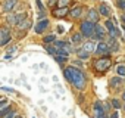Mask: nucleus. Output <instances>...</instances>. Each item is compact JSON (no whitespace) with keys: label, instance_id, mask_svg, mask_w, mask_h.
I'll list each match as a JSON object with an SVG mask.
<instances>
[{"label":"nucleus","instance_id":"obj_18","mask_svg":"<svg viewBox=\"0 0 125 118\" xmlns=\"http://www.w3.org/2000/svg\"><path fill=\"white\" fill-rule=\"evenodd\" d=\"M81 13H83V8H81V6H77V8H74V9L71 11V16H72V18H80Z\"/></svg>","mask_w":125,"mask_h":118},{"label":"nucleus","instance_id":"obj_32","mask_svg":"<svg viewBox=\"0 0 125 118\" xmlns=\"http://www.w3.org/2000/svg\"><path fill=\"white\" fill-rule=\"evenodd\" d=\"M103 108H104V111L107 112V111L110 109V103H107V102H106V103H103Z\"/></svg>","mask_w":125,"mask_h":118},{"label":"nucleus","instance_id":"obj_31","mask_svg":"<svg viewBox=\"0 0 125 118\" xmlns=\"http://www.w3.org/2000/svg\"><path fill=\"white\" fill-rule=\"evenodd\" d=\"M6 118H19V117H15V112H13V111H10V112L6 115Z\"/></svg>","mask_w":125,"mask_h":118},{"label":"nucleus","instance_id":"obj_2","mask_svg":"<svg viewBox=\"0 0 125 118\" xmlns=\"http://www.w3.org/2000/svg\"><path fill=\"white\" fill-rule=\"evenodd\" d=\"M112 67V61H110V58L104 56V58H100L97 59V61L94 62V68L99 71V72H104L106 70H109Z\"/></svg>","mask_w":125,"mask_h":118},{"label":"nucleus","instance_id":"obj_24","mask_svg":"<svg viewBox=\"0 0 125 118\" xmlns=\"http://www.w3.org/2000/svg\"><path fill=\"white\" fill-rule=\"evenodd\" d=\"M57 55L68 56V50H66V49H63V47H57Z\"/></svg>","mask_w":125,"mask_h":118},{"label":"nucleus","instance_id":"obj_35","mask_svg":"<svg viewBox=\"0 0 125 118\" xmlns=\"http://www.w3.org/2000/svg\"><path fill=\"white\" fill-rule=\"evenodd\" d=\"M122 21H124V24H125V15H122Z\"/></svg>","mask_w":125,"mask_h":118},{"label":"nucleus","instance_id":"obj_21","mask_svg":"<svg viewBox=\"0 0 125 118\" xmlns=\"http://www.w3.org/2000/svg\"><path fill=\"white\" fill-rule=\"evenodd\" d=\"M116 72H118V75L125 77V67H124V65H118V67H116Z\"/></svg>","mask_w":125,"mask_h":118},{"label":"nucleus","instance_id":"obj_16","mask_svg":"<svg viewBox=\"0 0 125 118\" xmlns=\"http://www.w3.org/2000/svg\"><path fill=\"white\" fill-rule=\"evenodd\" d=\"M16 27H18L21 31H22V30H28V28L31 27V21H28V19H24V21H22V22H19Z\"/></svg>","mask_w":125,"mask_h":118},{"label":"nucleus","instance_id":"obj_37","mask_svg":"<svg viewBox=\"0 0 125 118\" xmlns=\"http://www.w3.org/2000/svg\"><path fill=\"white\" fill-rule=\"evenodd\" d=\"M124 109H125V106H124Z\"/></svg>","mask_w":125,"mask_h":118},{"label":"nucleus","instance_id":"obj_19","mask_svg":"<svg viewBox=\"0 0 125 118\" xmlns=\"http://www.w3.org/2000/svg\"><path fill=\"white\" fill-rule=\"evenodd\" d=\"M77 55H78L80 59H87V58L90 56V52H87V50H84V49H80V50H77Z\"/></svg>","mask_w":125,"mask_h":118},{"label":"nucleus","instance_id":"obj_11","mask_svg":"<svg viewBox=\"0 0 125 118\" xmlns=\"http://www.w3.org/2000/svg\"><path fill=\"white\" fill-rule=\"evenodd\" d=\"M106 43L109 44V47H110V50H112V52H116V50H119V43L116 41V38L110 37V38H107V40H106Z\"/></svg>","mask_w":125,"mask_h":118},{"label":"nucleus","instance_id":"obj_33","mask_svg":"<svg viewBox=\"0 0 125 118\" xmlns=\"http://www.w3.org/2000/svg\"><path fill=\"white\" fill-rule=\"evenodd\" d=\"M110 118H119V117H118V112H116V114H113V115H112Z\"/></svg>","mask_w":125,"mask_h":118},{"label":"nucleus","instance_id":"obj_15","mask_svg":"<svg viewBox=\"0 0 125 118\" xmlns=\"http://www.w3.org/2000/svg\"><path fill=\"white\" fill-rule=\"evenodd\" d=\"M99 12H100V15H103V16H109V15H110V9H109V6H106V5H100Z\"/></svg>","mask_w":125,"mask_h":118},{"label":"nucleus","instance_id":"obj_27","mask_svg":"<svg viewBox=\"0 0 125 118\" xmlns=\"http://www.w3.org/2000/svg\"><path fill=\"white\" fill-rule=\"evenodd\" d=\"M46 50H47L49 53H52V55H57V47L54 49V47H50V46H47V47H46Z\"/></svg>","mask_w":125,"mask_h":118},{"label":"nucleus","instance_id":"obj_3","mask_svg":"<svg viewBox=\"0 0 125 118\" xmlns=\"http://www.w3.org/2000/svg\"><path fill=\"white\" fill-rule=\"evenodd\" d=\"M80 28H81V34L84 37H93L94 30H96V25L93 22H90V21H84V22H81Z\"/></svg>","mask_w":125,"mask_h":118},{"label":"nucleus","instance_id":"obj_6","mask_svg":"<svg viewBox=\"0 0 125 118\" xmlns=\"http://www.w3.org/2000/svg\"><path fill=\"white\" fill-rule=\"evenodd\" d=\"M9 40H10V31H9V28L3 27L0 30V46H5Z\"/></svg>","mask_w":125,"mask_h":118},{"label":"nucleus","instance_id":"obj_1","mask_svg":"<svg viewBox=\"0 0 125 118\" xmlns=\"http://www.w3.org/2000/svg\"><path fill=\"white\" fill-rule=\"evenodd\" d=\"M63 74H65L66 80L69 83H72V86L75 89L83 90L85 87V75L83 74V71H80V70H77L74 67H68V68H65Z\"/></svg>","mask_w":125,"mask_h":118},{"label":"nucleus","instance_id":"obj_12","mask_svg":"<svg viewBox=\"0 0 125 118\" xmlns=\"http://www.w3.org/2000/svg\"><path fill=\"white\" fill-rule=\"evenodd\" d=\"M88 21L93 22V24H97V21H99V12L94 11V9H90V12H88Z\"/></svg>","mask_w":125,"mask_h":118},{"label":"nucleus","instance_id":"obj_26","mask_svg":"<svg viewBox=\"0 0 125 118\" xmlns=\"http://www.w3.org/2000/svg\"><path fill=\"white\" fill-rule=\"evenodd\" d=\"M110 103H112V106H113L115 109H119V108H121V102H119L118 99H112Z\"/></svg>","mask_w":125,"mask_h":118},{"label":"nucleus","instance_id":"obj_13","mask_svg":"<svg viewBox=\"0 0 125 118\" xmlns=\"http://www.w3.org/2000/svg\"><path fill=\"white\" fill-rule=\"evenodd\" d=\"M68 15V8H59L57 11H54V16L57 18H63Z\"/></svg>","mask_w":125,"mask_h":118},{"label":"nucleus","instance_id":"obj_23","mask_svg":"<svg viewBox=\"0 0 125 118\" xmlns=\"http://www.w3.org/2000/svg\"><path fill=\"white\" fill-rule=\"evenodd\" d=\"M54 38H56V37H54L53 34H49V35H46L43 40H44V43H52V41H54Z\"/></svg>","mask_w":125,"mask_h":118},{"label":"nucleus","instance_id":"obj_36","mask_svg":"<svg viewBox=\"0 0 125 118\" xmlns=\"http://www.w3.org/2000/svg\"><path fill=\"white\" fill-rule=\"evenodd\" d=\"M122 99H124V100H125V92H124V94H122Z\"/></svg>","mask_w":125,"mask_h":118},{"label":"nucleus","instance_id":"obj_20","mask_svg":"<svg viewBox=\"0 0 125 118\" xmlns=\"http://www.w3.org/2000/svg\"><path fill=\"white\" fill-rule=\"evenodd\" d=\"M54 59H56V62H57V64H63V62H66V61H68V56L56 55V56H54Z\"/></svg>","mask_w":125,"mask_h":118},{"label":"nucleus","instance_id":"obj_8","mask_svg":"<svg viewBox=\"0 0 125 118\" xmlns=\"http://www.w3.org/2000/svg\"><path fill=\"white\" fill-rule=\"evenodd\" d=\"M104 108H103V103L102 102H96L94 103V117L93 118H104Z\"/></svg>","mask_w":125,"mask_h":118},{"label":"nucleus","instance_id":"obj_9","mask_svg":"<svg viewBox=\"0 0 125 118\" xmlns=\"http://www.w3.org/2000/svg\"><path fill=\"white\" fill-rule=\"evenodd\" d=\"M47 27H49V21H47V19H43V21H40L38 24H35V28H34V30H35V33L41 34Z\"/></svg>","mask_w":125,"mask_h":118},{"label":"nucleus","instance_id":"obj_10","mask_svg":"<svg viewBox=\"0 0 125 118\" xmlns=\"http://www.w3.org/2000/svg\"><path fill=\"white\" fill-rule=\"evenodd\" d=\"M18 3V0H5V3H3V11L5 12H10Z\"/></svg>","mask_w":125,"mask_h":118},{"label":"nucleus","instance_id":"obj_5","mask_svg":"<svg viewBox=\"0 0 125 118\" xmlns=\"http://www.w3.org/2000/svg\"><path fill=\"white\" fill-rule=\"evenodd\" d=\"M106 37V30L102 27V25H96V30H94V34H93V40H97V41H103V38Z\"/></svg>","mask_w":125,"mask_h":118},{"label":"nucleus","instance_id":"obj_14","mask_svg":"<svg viewBox=\"0 0 125 118\" xmlns=\"http://www.w3.org/2000/svg\"><path fill=\"white\" fill-rule=\"evenodd\" d=\"M94 47H97V46L94 44V41H87V43H84V46H83V49H84V50H87V52H90V53L96 50Z\"/></svg>","mask_w":125,"mask_h":118},{"label":"nucleus","instance_id":"obj_28","mask_svg":"<svg viewBox=\"0 0 125 118\" xmlns=\"http://www.w3.org/2000/svg\"><path fill=\"white\" fill-rule=\"evenodd\" d=\"M116 5L119 9H125V0H116Z\"/></svg>","mask_w":125,"mask_h":118},{"label":"nucleus","instance_id":"obj_17","mask_svg":"<svg viewBox=\"0 0 125 118\" xmlns=\"http://www.w3.org/2000/svg\"><path fill=\"white\" fill-rule=\"evenodd\" d=\"M122 84H124V80H122L121 77H115V78L110 80V86H112V87H119V86H122Z\"/></svg>","mask_w":125,"mask_h":118},{"label":"nucleus","instance_id":"obj_22","mask_svg":"<svg viewBox=\"0 0 125 118\" xmlns=\"http://www.w3.org/2000/svg\"><path fill=\"white\" fill-rule=\"evenodd\" d=\"M83 37H84L83 34H80V33H77V34H74V35H72V41H75V43H78V41H81V40H83Z\"/></svg>","mask_w":125,"mask_h":118},{"label":"nucleus","instance_id":"obj_25","mask_svg":"<svg viewBox=\"0 0 125 118\" xmlns=\"http://www.w3.org/2000/svg\"><path fill=\"white\" fill-rule=\"evenodd\" d=\"M106 28H107V30H109V33H110V31H113L116 27L113 25V22H112V21H106Z\"/></svg>","mask_w":125,"mask_h":118},{"label":"nucleus","instance_id":"obj_34","mask_svg":"<svg viewBox=\"0 0 125 118\" xmlns=\"http://www.w3.org/2000/svg\"><path fill=\"white\" fill-rule=\"evenodd\" d=\"M56 3V0H50V2H49V5H54Z\"/></svg>","mask_w":125,"mask_h":118},{"label":"nucleus","instance_id":"obj_7","mask_svg":"<svg viewBox=\"0 0 125 118\" xmlns=\"http://www.w3.org/2000/svg\"><path fill=\"white\" fill-rule=\"evenodd\" d=\"M107 52H110L109 44H107L106 41H99V44H97V47H96L94 53H96V55H106Z\"/></svg>","mask_w":125,"mask_h":118},{"label":"nucleus","instance_id":"obj_4","mask_svg":"<svg viewBox=\"0 0 125 118\" xmlns=\"http://www.w3.org/2000/svg\"><path fill=\"white\" fill-rule=\"evenodd\" d=\"M25 19V13L24 12H21V13H18V15H8V18H6V21H8V24H10V25H18L19 22H22Z\"/></svg>","mask_w":125,"mask_h":118},{"label":"nucleus","instance_id":"obj_30","mask_svg":"<svg viewBox=\"0 0 125 118\" xmlns=\"http://www.w3.org/2000/svg\"><path fill=\"white\" fill-rule=\"evenodd\" d=\"M6 103H8V100H6V97H2V100H0V108H6Z\"/></svg>","mask_w":125,"mask_h":118},{"label":"nucleus","instance_id":"obj_29","mask_svg":"<svg viewBox=\"0 0 125 118\" xmlns=\"http://www.w3.org/2000/svg\"><path fill=\"white\" fill-rule=\"evenodd\" d=\"M66 3H68V0H57L59 8H65V6H66Z\"/></svg>","mask_w":125,"mask_h":118}]
</instances>
